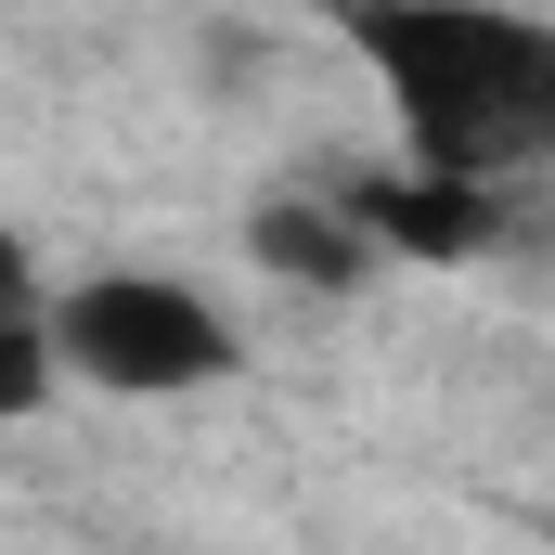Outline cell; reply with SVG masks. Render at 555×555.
Returning a JSON list of instances; mask_svg holds the SVG:
<instances>
[{"label":"cell","instance_id":"cell-4","mask_svg":"<svg viewBox=\"0 0 555 555\" xmlns=\"http://www.w3.org/2000/svg\"><path fill=\"white\" fill-rule=\"evenodd\" d=\"M349 207H362L375 259H388V246H401V259H478V246H504V207H517V194H478V181H426V168H401V181H362Z\"/></svg>","mask_w":555,"mask_h":555},{"label":"cell","instance_id":"cell-5","mask_svg":"<svg viewBox=\"0 0 555 555\" xmlns=\"http://www.w3.org/2000/svg\"><path fill=\"white\" fill-rule=\"evenodd\" d=\"M52 310V297H39ZM39 310H0V426H26L52 388H65V362H52V323Z\"/></svg>","mask_w":555,"mask_h":555},{"label":"cell","instance_id":"cell-6","mask_svg":"<svg viewBox=\"0 0 555 555\" xmlns=\"http://www.w3.org/2000/svg\"><path fill=\"white\" fill-rule=\"evenodd\" d=\"M0 310H39V259H26V233L0 220Z\"/></svg>","mask_w":555,"mask_h":555},{"label":"cell","instance_id":"cell-3","mask_svg":"<svg viewBox=\"0 0 555 555\" xmlns=\"http://www.w3.org/2000/svg\"><path fill=\"white\" fill-rule=\"evenodd\" d=\"M246 272L297 284V297H349L375 272V233L349 194H272V207H246Z\"/></svg>","mask_w":555,"mask_h":555},{"label":"cell","instance_id":"cell-1","mask_svg":"<svg viewBox=\"0 0 555 555\" xmlns=\"http://www.w3.org/2000/svg\"><path fill=\"white\" fill-rule=\"evenodd\" d=\"M349 65L375 78L388 142L426 181L517 194L555 168V26L517 0H336Z\"/></svg>","mask_w":555,"mask_h":555},{"label":"cell","instance_id":"cell-2","mask_svg":"<svg viewBox=\"0 0 555 555\" xmlns=\"http://www.w3.org/2000/svg\"><path fill=\"white\" fill-rule=\"evenodd\" d=\"M39 323H52L65 388H104V401H194L246 362L220 297L181 272H78V284H52Z\"/></svg>","mask_w":555,"mask_h":555}]
</instances>
